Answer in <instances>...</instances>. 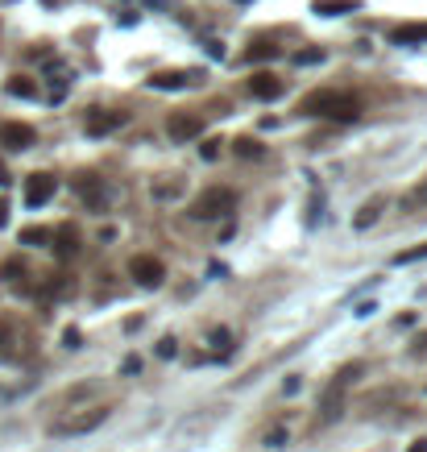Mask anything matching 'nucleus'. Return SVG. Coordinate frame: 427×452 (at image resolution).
I'll return each mask as SVG.
<instances>
[{"instance_id":"4be33fe9","label":"nucleus","mask_w":427,"mask_h":452,"mask_svg":"<svg viewBox=\"0 0 427 452\" xmlns=\"http://www.w3.org/2000/svg\"><path fill=\"white\" fill-rule=\"evenodd\" d=\"M199 158H203V162H216V158H220V141H216V137H208V141L199 145Z\"/></svg>"},{"instance_id":"f03ea898","label":"nucleus","mask_w":427,"mask_h":452,"mask_svg":"<svg viewBox=\"0 0 427 452\" xmlns=\"http://www.w3.org/2000/svg\"><path fill=\"white\" fill-rule=\"evenodd\" d=\"M233 208H237V191H233V187H208L187 212L195 220H212V216H224V212H233Z\"/></svg>"},{"instance_id":"6ab92c4d","label":"nucleus","mask_w":427,"mask_h":452,"mask_svg":"<svg viewBox=\"0 0 427 452\" xmlns=\"http://www.w3.org/2000/svg\"><path fill=\"white\" fill-rule=\"evenodd\" d=\"M233 149H237V158H262V154H266L257 137H237V141H233Z\"/></svg>"},{"instance_id":"5701e85b","label":"nucleus","mask_w":427,"mask_h":452,"mask_svg":"<svg viewBox=\"0 0 427 452\" xmlns=\"http://www.w3.org/2000/svg\"><path fill=\"white\" fill-rule=\"evenodd\" d=\"M402 204H407V208H423V204H427V179L419 182V187H415V191H411V195H407Z\"/></svg>"},{"instance_id":"2f4dec72","label":"nucleus","mask_w":427,"mask_h":452,"mask_svg":"<svg viewBox=\"0 0 427 452\" xmlns=\"http://www.w3.org/2000/svg\"><path fill=\"white\" fill-rule=\"evenodd\" d=\"M411 452H427V444H415V448H411Z\"/></svg>"},{"instance_id":"7ed1b4c3","label":"nucleus","mask_w":427,"mask_h":452,"mask_svg":"<svg viewBox=\"0 0 427 452\" xmlns=\"http://www.w3.org/2000/svg\"><path fill=\"white\" fill-rule=\"evenodd\" d=\"M357 373H361V365H344V369L332 378V386L324 390V407H320L324 415H320V423H336V419H340V411H344V390L353 386Z\"/></svg>"},{"instance_id":"7c9ffc66","label":"nucleus","mask_w":427,"mask_h":452,"mask_svg":"<svg viewBox=\"0 0 427 452\" xmlns=\"http://www.w3.org/2000/svg\"><path fill=\"white\" fill-rule=\"evenodd\" d=\"M4 182H8V171H4V162H0V187H4Z\"/></svg>"},{"instance_id":"bb28decb","label":"nucleus","mask_w":427,"mask_h":452,"mask_svg":"<svg viewBox=\"0 0 427 452\" xmlns=\"http://www.w3.org/2000/svg\"><path fill=\"white\" fill-rule=\"evenodd\" d=\"M8 340H13V324H0V357H13Z\"/></svg>"},{"instance_id":"dca6fc26","label":"nucleus","mask_w":427,"mask_h":452,"mask_svg":"<svg viewBox=\"0 0 427 452\" xmlns=\"http://www.w3.org/2000/svg\"><path fill=\"white\" fill-rule=\"evenodd\" d=\"M311 8H316L320 17H340V13H353V8H357V0H316Z\"/></svg>"},{"instance_id":"9b49d317","label":"nucleus","mask_w":427,"mask_h":452,"mask_svg":"<svg viewBox=\"0 0 427 452\" xmlns=\"http://www.w3.org/2000/svg\"><path fill=\"white\" fill-rule=\"evenodd\" d=\"M75 191H79V199L88 204V208H104V182H100V175H79V182H75Z\"/></svg>"},{"instance_id":"412c9836","label":"nucleus","mask_w":427,"mask_h":452,"mask_svg":"<svg viewBox=\"0 0 427 452\" xmlns=\"http://www.w3.org/2000/svg\"><path fill=\"white\" fill-rule=\"evenodd\" d=\"M50 241V228H25L21 232V245H46Z\"/></svg>"},{"instance_id":"2eb2a0df","label":"nucleus","mask_w":427,"mask_h":452,"mask_svg":"<svg viewBox=\"0 0 427 452\" xmlns=\"http://www.w3.org/2000/svg\"><path fill=\"white\" fill-rule=\"evenodd\" d=\"M381 208H386V199H381V195H374L370 204H361V212L353 216V228H374V225H378V216H381Z\"/></svg>"},{"instance_id":"39448f33","label":"nucleus","mask_w":427,"mask_h":452,"mask_svg":"<svg viewBox=\"0 0 427 452\" xmlns=\"http://www.w3.org/2000/svg\"><path fill=\"white\" fill-rule=\"evenodd\" d=\"M129 117L125 112H112V108H92L88 112V121H83V129H88V137H108L112 129H121Z\"/></svg>"},{"instance_id":"1a4fd4ad","label":"nucleus","mask_w":427,"mask_h":452,"mask_svg":"<svg viewBox=\"0 0 427 452\" xmlns=\"http://www.w3.org/2000/svg\"><path fill=\"white\" fill-rule=\"evenodd\" d=\"M166 133L175 137V141H195V137L203 133V121L199 117H187V112H175L166 121Z\"/></svg>"},{"instance_id":"6e6552de","label":"nucleus","mask_w":427,"mask_h":452,"mask_svg":"<svg viewBox=\"0 0 427 452\" xmlns=\"http://www.w3.org/2000/svg\"><path fill=\"white\" fill-rule=\"evenodd\" d=\"M283 91H286V84L278 75H270V71H257V75L249 79V95H253V100H278Z\"/></svg>"},{"instance_id":"cd10ccee","label":"nucleus","mask_w":427,"mask_h":452,"mask_svg":"<svg viewBox=\"0 0 427 452\" xmlns=\"http://www.w3.org/2000/svg\"><path fill=\"white\" fill-rule=\"evenodd\" d=\"M62 340H67V349H79V340H83V336H79V328H67V332H62Z\"/></svg>"},{"instance_id":"a211bd4d","label":"nucleus","mask_w":427,"mask_h":452,"mask_svg":"<svg viewBox=\"0 0 427 452\" xmlns=\"http://www.w3.org/2000/svg\"><path fill=\"white\" fill-rule=\"evenodd\" d=\"M245 58H249V62H270V58H278V46L274 42H253Z\"/></svg>"},{"instance_id":"f3484780","label":"nucleus","mask_w":427,"mask_h":452,"mask_svg":"<svg viewBox=\"0 0 427 452\" xmlns=\"http://www.w3.org/2000/svg\"><path fill=\"white\" fill-rule=\"evenodd\" d=\"M4 91H8V95H21V100H34V95H38V84L25 79V75H13V79L4 84Z\"/></svg>"},{"instance_id":"393cba45","label":"nucleus","mask_w":427,"mask_h":452,"mask_svg":"<svg viewBox=\"0 0 427 452\" xmlns=\"http://www.w3.org/2000/svg\"><path fill=\"white\" fill-rule=\"evenodd\" d=\"M175 353H179V340H175V336H162V340H158V357H166V361H170Z\"/></svg>"},{"instance_id":"f257e3e1","label":"nucleus","mask_w":427,"mask_h":452,"mask_svg":"<svg viewBox=\"0 0 427 452\" xmlns=\"http://www.w3.org/2000/svg\"><path fill=\"white\" fill-rule=\"evenodd\" d=\"M299 112H303V117H324V121H336V125H353V121L361 117V104H357V95H348V91L324 88V91L303 95Z\"/></svg>"},{"instance_id":"aec40b11","label":"nucleus","mask_w":427,"mask_h":452,"mask_svg":"<svg viewBox=\"0 0 427 452\" xmlns=\"http://www.w3.org/2000/svg\"><path fill=\"white\" fill-rule=\"evenodd\" d=\"M294 62H299V67H311V62H324V50H320V46H311V50H294Z\"/></svg>"},{"instance_id":"ddd939ff","label":"nucleus","mask_w":427,"mask_h":452,"mask_svg":"<svg viewBox=\"0 0 427 452\" xmlns=\"http://www.w3.org/2000/svg\"><path fill=\"white\" fill-rule=\"evenodd\" d=\"M390 42H394V46H419V42H427V21H411V25H398V29L390 34Z\"/></svg>"},{"instance_id":"c85d7f7f","label":"nucleus","mask_w":427,"mask_h":452,"mask_svg":"<svg viewBox=\"0 0 427 452\" xmlns=\"http://www.w3.org/2000/svg\"><path fill=\"white\" fill-rule=\"evenodd\" d=\"M212 345H216V349H220V345H229V332H224V328H216V332H212Z\"/></svg>"},{"instance_id":"c756f323","label":"nucleus","mask_w":427,"mask_h":452,"mask_svg":"<svg viewBox=\"0 0 427 452\" xmlns=\"http://www.w3.org/2000/svg\"><path fill=\"white\" fill-rule=\"evenodd\" d=\"M8 225V204H0V228Z\"/></svg>"},{"instance_id":"9d476101","label":"nucleus","mask_w":427,"mask_h":452,"mask_svg":"<svg viewBox=\"0 0 427 452\" xmlns=\"http://www.w3.org/2000/svg\"><path fill=\"white\" fill-rule=\"evenodd\" d=\"M199 79V71H158V75H149V88L158 91H175V88H187Z\"/></svg>"},{"instance_id":"a878e982","label":"nucleus","mask_w":427,"mask_h":452,"mask_svg":"<svg viewBox=\"0 0 427 452\" xmlns=\"http://www.w3.org/2000/svg\"><path fill=\"white\" fill-rule=\"evenodd\" d=\"M17 274L25 278V266H21V262H4V266H0V278H8V282H17Z\"/></svg>"},{"instance_id":"b1692460","label":"nucleus","mask_w":427,"mask_h":452,"mask_svg":"<svg viewBox=\"0 0 427 452\" xmlns=\"http://www.w3.org/2000/svg\"><path fill=\"white\" fill-rule=\"evenodd\" d=\"M419 258H427V245H419V249H407V253H398V258H394V266H411V262H419Z\"/></svg>"},{"instance_id":"20e7f679","label":"nucleus","mask_w":427,"mask_h":452,"mask_svg":"<svg viewBox=\"0 0 427 452\" xmlns=\"http://www.w3.org/2000/svg\"><path fill=\"white\" fill-rule=\"evenodd\" d=\"M129 278H133L137 286H162V282H166V266H162L154 253H137V258L129 262Z\"/></svg>"},{"instance_id":"4468645a","label":"nucleus","mask_w":427,"mask_h":452,"mask_svg":"<svg viewBox=\"0 0 427 452\" xmlns=\"http://www.w3.org/2000/svg\"><path fill=\"white\" fill-rule=\"evenodd\" d=\"M104 419H108V407H95L92 415H79V419H67V423H58V432H62V436H71V432H88V427L104 423Z\"/></svg>"},{"instance_id":"423d86ee","label":"nucleus","mask_w":427,"mask_h":452,"mask_svg":"<svg viewBox=\"0 0 427 452\" xmlns=\"http://www.w3.org/2000/svg\"><path fill=\"white\" fill-rule=\"evenodd\" d=\"M54 191H58V179L46 175V171H38V175L25 179V204H29V208H42L46 199H54Z\"/></svg>"},{"instance_id":"0eeeda50","label":"nucleus","mask_w":427,"mask_h":452,"mask_svg":"<svg viewBox=\"0 0 427 452\" xmlns=\"http://www.w3.org/2000/svg\"><path fill=\"white\" fill-rule=\"evenodd\" d=\"M34 141H38L34 125H21V121H8V125H0V145H4V149H29Z\"/></svg>"},{"instance_id":"f8f14e48","label":"nucleus","mask_w":427,"mask_h":452,"mask_svg":"<svg viewBox=\"0 0 427 452\" xmlns=\"http://www.w3.org/2000/svg\"><path fill=\"white\" fill-rule=\"evenodd\" d=\"M50 241H54L58 258H67V262H71V258L79 253V228H75V225H62L58 232H50Z\"/></svg>"}]
</instances>
